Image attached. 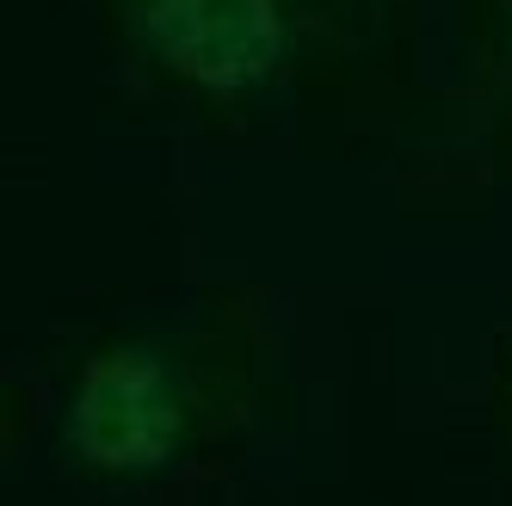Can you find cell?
Returning <instances> with one entry per match:
<instances>
[{
  "instance_id": "1",
  "label": "cell",
  "mask_w": 512,
  "mask_h": 506,
  "mask_svg": "<svg viewBox=\"0 0 512 506\" xmlns=\"http://www.w3.org/2000/svg\"><path fill=\"white\" fill-rule=\"evenodd\" d=\"M179 439V395L142 352L99 358L75 395V445L99 469H149Z\"/></svg>"
},
{
  "instance_id": "2",
  "label": "cell",
  "mask_w": 512,
  "mask_h": 506,
  "mask_svg": "<svg viewBox=\"0 0 512 506\" xmlns=\"http://www.w3.org/2000/svg\"><path fill=\"white\" fill-rule=\"evenodd\" d=\"M155 50L204 87H247L278 56L272 0H149Z\"/></svg>"
}]
</instances>
